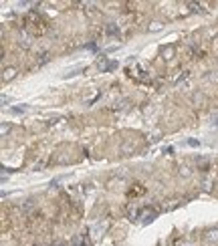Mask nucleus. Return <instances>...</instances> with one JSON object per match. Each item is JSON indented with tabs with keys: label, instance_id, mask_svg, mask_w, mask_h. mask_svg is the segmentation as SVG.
Segmentation results:
<instances>
[{
	"label": "nucleus",
	"instance_id": "1",
	"mask_svg": "<svg viewBox=\"0 0 218 246\" xmlns=\"http://www.w3.org/2000/svg\"><path fill=\"white\" fill-rule=\"evenodd\" d=\"M14 77H16V71L12 67L4 69V73H2V81H10V79H14Z\"/></svg>",
	"mask_w": 218,
	"mask_h": 246
},
{
	"label": "nucleus",
	"instance_id": "2",
	"mask_svg": "<svg viewBox=\"0 0 218 246\" xmlns=\"http://www.w3.org/2000/svg\"><path fill=\"white\" fill-rule=\"evenodd\" d=\"M172 55H174V48L172 47H162V57L164 59H172Z\"/></svg>",
	"mask_w": 218,
	"mask_h": 246
},
{
	"label": "nucleus",
	"instance_id": "3",
	"mask_svg": "<svg viewBox=\"0 0 218 246\" xmlns=\"http://www.w3.org/2000/svg\"><path fill=\"white\" fill-rule=\"evenodd\" d=\"M208 240L210 242H216L218 240V230H210L208 232Z\"/></svg>",
	"mask_w": 218,
	"mask_h": 246
},
{
	"label": "nucleus",
	"instance_id": "4",
	"mask_svg": "<svg viewBox=\"0 0 218 246\" xmlns=\"http://www.w3.org/2000/svg\"><path fill=\"white\" fill-rule=\"evenodd\" d=\"M107 32H109V34H117V32H119V28H117L115 24H109V26H107Z\"/></svg>",
	"mask_w": 218,
	"mask_h": 246
},
{
	"label": "nucleus",
	"instance_id": "5",
	"mask_svg": "<svg viewBox=\"0 0 218 246\" xmlns=\"http://www.w3.org/2000/svg\"><path fill=\"white\" fill-rule=\"evenodd\" d=\"M10 111L14 113V115H20V113H24V111H26V109H24V107H12Z\"/></svg>",
	"mask_w": 218,
	"mask_h": 246
},
{
	"label": "nucleus",
	"instance_id": "6",
	"mask_svg": "<svg viewBox=\"0 0 218 246\" xmlns=\"http://www.w3.org/2000/svg\"><path fill=\"white\" fill-rule=\"evenodd\" d=\"M180 176H190V168H180Z\"/></svg>",
	"mask_w": 218,
	"mask_h": 246
},
{
	"label": "nucleus",
	"instance_id": "7",
	"mask_svg": "<svg viewBox=\"0 0 218 246\" xmlns=\"http://www.w3.org/2000/svg\"><path fill=\"white\" fill-rule=\"evenodd\" d=\"M160 28H162V24H160V22H154V24L150 26V30H160Z\"/></svg>",
	"mask_w": 218,
	"mask_h": 246
},
{
	"label": "nucleus",
	"instance_id": "8",
	"mask_svg": "<svg viewBox=\"0 0 218 246\" xmlns=\"http://www.w3.org/2000/svg\"><path fill=\"white\" fill-rule=\"evenodd\" d=\"M188 6H190V8H192V10H200V6H198V4H196V2H190V4H188Z\"/></svg>",
	"mask_w": 218,
	"mask_h": 246
},
{
	"label": "nucleus",
	"instance_id": "9",
	"mask_svg": "<svg viewBox=\"0 0 218 246\" xmlns=\"http://www.w3.org/2000/svg\"><path fill=\"white\" fill-rule=\"evenodd\" d=\"M8 133V123H4V125H2V135H6Z\"/></svg>",
	"mask_w": 218,
	"mask_h": 246
}]
</instances>
